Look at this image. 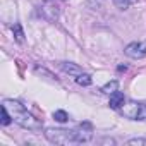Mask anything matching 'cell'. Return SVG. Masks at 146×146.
Instances as JSON below:
<instances>
[{
	"label": "cell",
	"mask_w": 146,
	"mask_h": 146,
	"mask_svg": "<svg viewBox=\"0 0 146 146\" xmlns=\"http://www.w3.org/2000/svg\"><path fill=\"white\" fill-rule=\"evenodd\" d=\"M45 136L53 144H79V143L91 141L93 132H91V129L83 131V125H81V132L69 131V129H53V127H48V129H45Z\"/></svg>",
	"instance_id": "obj_1"
},
{
	"label": "cell",
	"mask_w": 146,
	"mask_h": 146,
	"mask_svg": "<svg viewBox=\"0 0 146 146\" xmlns=\"http://www.w3.org/2000/svg\"><path fill=\"white\" fill-rule=\"evenodd\" d=\"M2 105L11 112L14 122H16L17 125H21L23 129H28V131H40V129H41V122H40L38 119H35V117L26 110V107L21 105L19 102H16V100H4Z\"/></svg>",
	"instance_id": "obj_2"
},
{
	"label": "cell",
	"mask_w": 146,
	"mask_h": 146,
	"mask_svg": "<svg viewBox=\"0 0 146 146\" xmlns=\"http://www.w3.org/2000/svg\"><path fill=\"white\" fill-rule=\"evenodd\" d=\"M120 112L124 117H127L131 120H146V105H143V103H136V102L124 103Z\"/></svg>",
	"instance_id": "obj_3"
},
{
	"label": "cell",
	"mask_w": 146,
	"mask_h": 146,
	"mask_svg": "<svg viewBox=\"0 0 146 146\" xmlns=\"http://www.w3.org/2000/svg\"><path fill=\"white\" fill-rule=\"evenodd\" d=\"M124 52L129 58H136V60L144 58L146 57V41H132L125 46Z\"/></svg>",
	"instance_id": "obj_4"
},
{
	"label": "cell",
	"mask_w": 146,
	"mask_h": 146,
	"mask_svg": "<svg viewBox=\"0 0 146 146\" xmlns=\"http://www.w3.org/2000/svg\"><path fill=\"white\" fill-rule=\"evenodd\" d=\"M124 103H125V98H124V95H122L120 91H115V93L110 95V103H108L110 108H113V110H120Z\"/></svg>",
	"instance_id": "obj_5"
},
{
	"label": "cell",
	"mask_w": 146,
	"mask_h": 146,
	"mask_svg": "<svg viewBox=\"0 0 146 146\" xmlns=\"http://www.w3.org/2000/svg\"><path fill=\"white\" fill-rule=\"evenodd\" d=\"M60 69L64 72H67V74H70V76H79V74H83L81 67L76 65V64H70V62H62L60 64Z\"/></svg>",
	"instance_id": "obj_6"
},
{
	"label": "cell",
	"mask_w": 146,
	"mask_h": 146,
	"mask_svg": "<svg viewBox=\"0 0 146 146\" xmlns=\"http://www.w3.org/2000/svg\"><path fill=\"white\" fill-rule=\"evenodd\" d=\"M76 83L79 86H90L91 84V76L90 74H79V76H76Z\"/></svg>",
	"instance_id": "obj_7"
},
{
	"label": "cell",
	"mask_w": 146,
	"mask_h": 146,
	"mask_svg": "<svg viewBox=\"0 0 146 146\" xmlns=\"http://www.w3.org/2000/svg\"><path fill=\"white\" fill-rule=\"evenodd\" d=\"M117 88H119V83H117V81H110V83H107V84L102 88V91L107 93V95H112V93L117 91Z\"/></svg>",
	"instance_id": "obj_8"
},
{
	"label": "cell",
	"mask_w": 146,
	"mask_h": 146,
	"mask_svg": "<svg viewBox=\"0 0 146 146\" xmlns=\"http://www.w3.org/2000/svg\"><path fill=\"white\" fill-rule=\"evenodd\" d=\"M12 31H14V36H16V40H17L19 43H24V31H23L21 24H14Z\"/></svg>",
	"instance_id": "obj_9"
},
{
	"label": "cell",
	"mask_w": 146,
	"mask_h": 146,
	"mask_svg": "<svg viewBox=\"0 0 146 146\" xmlns=\"http://www.w3.org/2000/svg\"><path fill=\"white\" fill-rule=\"evenodd\" d=\"M14 119H12V115H11V112L2 105V125H9L11 122H12Z\"/></svg>",
	"instance_id": "obj_10"
},
{
	"label": "cell",
	"mask_w": 146,
	"mask_h": 146,
	"mask_svg": "<svg viewBox=\"0 0 146 146\" xmlns=\"http://www.w3.org/2000/svg\"><path fill=\"white\" fill-rule=\"evenodd\" d=\"M134 2H137V0H113V4H115L119 9H129Z\"/></svg>",
	"instance_id": "obj_11"
},
{
	"label": "cell",
	"mask_w": 146,
	"mask_h": 146,
	"mask_svg": "<svg viewBox=\"0 0 146 146\" xmlns=\"http://www.w3.org/2000/svg\"><path fill=\"white\" fill-rule=\"evenodd\" d=\"M53 119H55L57 122H67V120H69V115H67L64 110H57V112H53Z\"/></svg>",
	"instance_id": "obj_12"
},
{
	"label": "cell",
	"mask_w": 146,
	"mask_h": 146,
	"mask_svg": "<svg viewBox=\"0 0 146 146\" xmlns=\"http://www.w3.org/2000/svg\"><path fill=\"white\" fill-rule=\"evenodd\" d=\"M127 144H144L146 146V139H141V137H136V139H129Z\"/></svg>",
	"instance_id": "obj_13"
},
{
	"label": "cell",
	"mask_w": 146,
	"mask_h": 146,
	"mask_svg": "<svg viewBox=\"0 0 146 146\" xmlns=\"http://www.w3.org/2000/svg\"><path fill=\"white\" fill-rule=\"evenodd\" d=\"M102 2H105V0H90V5H100Z\"/></svg>",
	"instance_id": "obj_14"
}]
</instances>
